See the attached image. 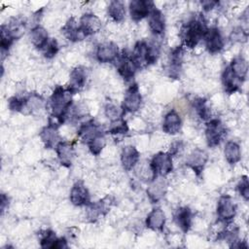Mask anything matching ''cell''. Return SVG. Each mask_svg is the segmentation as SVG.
<instances>
[{"mask_svg": "<svg viewBox=\"0 0 249 249\" xmlns=\"http://www.w3.org/2000/svg\"><path fill=\"white\" fill-rule=\"evenodd\" d=\"M73 94L74 93L68 88H63L62 86H57L53 89L47 105L51 113L50 124L58 127V125L67 119L68 111L73 104Z\"/></svg>", "mask_w": 249, "mask_h": 249, "instance_id": "cell-1", "label": "cell"}, {"mask_svg": "<svg viewBox=\"0 0 249 249\" xmlns=\"http://www.w3.org/2000/svg\"><path fill=\"white\" fill-rule=\"evenodd\" d=\"M207 28L206 21L201 15L191 18L181 27L180 35L183 41V47L194 49L203 39Z\"/></svg>", "mask_w": 249, "mask_h": 249, "instance_id": "cell-2", "label": "cell"}, {"mask_svg": "<svg viewBox=\"0 0 249 249\" xmlns=\"http://www.w3.org/2000/svg\"><path fill=\"white\" fill-rule=\"evenodd\" d=\"M130 55L138 69L144 68L157 61L160 55V45L155 41L150 43L144 40L138 41Z\"/></svg>", "mask_w": 249, "mask_h": 249, "instance_id": "cell-3", "label": "cell"}, {"mask_svg": "<svg viewBox=\"0 0 249 249\" xmlns=\"http://www.w3.org/2000/svg\"><path fill=\"white\" fill-rule=\"evenodd\" d=\"M149 165L154 179L158 177H164L173 169L172 156L166 152H159L152 158Z\"/></svg>", "mask_w": 249, "mask_h": 249, "instance_id": "cell-4", "label": "cell"}, {"mask_svg": "<svg viewBox=\"0 0 249 249\" xmlns=\"http://www.w3.org/2000/svg\"><path fill=\"white\" fill-rule=\"evenodd\" d=\"M226 134V127L221 120L211 119L207 122L205 127V137L209 147L218 146Z\"/></svg>", "mask_w": 249, "mask_h": 249, "instance_id": "cell-5", "label": "cell"}, {"mask_svg": "<svg viewBox=\"0 0 249 249\" xmlns=\"http://www.w3.org/2000/svg\"><path fill=\"white\" fill-rule=\"evenodd\" d=\"M217 217L221 222H231L236 214V204L232 200L231 196L223 195L218 199L217 203Z\"/></svg>", "mask_w": 249, "mask_h": 249, "instance_id": "cell-6", "label": "cell"}, {"mask_svg": "<svg viewBox=\"0 0 249 249\" xmlns=\"http://www.w3.org/2000/svg\"><path fill=\"white\" fill-rule=\"evenodd\" d=\"M141 104H142V95L139 91V88L136 84H133L126 89L121 107L124 110V114L126 112L133 113L140 109Z\"/></svg>", "mask_w": 249, "mask_h": 249, "instance_id": "cell-7", "label": "cell"}, {"mask_svg": "<svg viewBox=\"0 0 249 249\" xmlns=\"http://www.w3.org/2000/svg\"><path fill=\"white\" fill-rule=\"evenodd\" d=\"M204 43H205V48L209 53H220L225 45L224 38L221 34V31L218 27H208L204 37H203Z\"/></svg>", "mask_w": 249, "mask_h": 249, "instance_id": "cell-8", "label": "cell"}, {"mask_svg": "<svg viewBox=\"0 0 249 249\" xmlns=\"http://www.w3.org/2000/svg\"><path fill=\"white\" fill-rule=\"evenodd\" d=\"M155 8V4L149 0H132L129 2V16L133 21H140L148 18L151 11Z\"/></svg>", "mask_w": 249, "mask_h": 249, "instance_id": "cell-9", "label": "cell"}, {"mask_svg": "<svg viewBox=\"0 0 249 249\" xmlns=\"http://www.w3.org/2000/svg\"><path fill=\"white\" fill-rule=\"evenodd\" d=\"M117 60V70L122 78L125 81H129L133 79L136 70L138 69L135 65L132 57L130 54L123 52L119 54Z\"/></svg>", "mask_w": 249, "mask_h": 249, "instance_id": "cell-10", "label": "cell"}, {"mask_svg": "<svg viewBox=\"0 0 249 249\" xmlns=\"http://www.w3.org/2000/svg\"><path fill=\"white\" fill-rule=\"evenodd\" d=\"M119 54L120 53L118 46L111 41L99 44L95 52V57L101 63L112 62L118 58Z\"/></svg>", "mask_w": 249, "mask_h": 249, "instance_id": "cell-11", "label": "cell"}, {"mask_svg": "<svg viewBox=\"0 0 249 249\" xmlns=\"http://www.w3.org/2000/svg\"><path fill=\"white\" fill-rule=\"evenodd\" d=\"M79 27L83 34L87 37L97 33L102 27V22L96 15L87 13L81 17L79 20Z\"/></svg>", "mask_w": 249, "mask_h": 249, "instance_id": "cell-12", "label": "cell"}, {"mask_svg": "<svg viewBox=\"0 0 249 249\" xmlns=\"http://www.w3.org/2000/svg\"><path fill=\"white\" fill-rule=\"evenodd\" d=\"M70 201L76 206L89 205L90 203V195L83 181H77L70 191Z\"/></svg>", "mask_w": 249, "mask_h": 249, "instance_id": "cell-13", "label": "cell"}, {"mask_svg": "<svg viewBox=\"0 0 249 249\" xmlns=\"http://www.w3.org/2000/svg\"><path fill=\"white\" fill-rule=\"evenodd\" d=\"M207 160H208V156L206 152L196 148L193 150L191 154L188 156L186 160V165L192 168L196 175H199L202 172L207 162Z\"/></svg>", "mask_w": 249, "mask_h": 249, "instance_id": "cell-14", "label": "cell"}, {"mask_svg": "<svg viewBox=\"0 0 249 249\" xmlns=\"http://www.w3.org/2000/svg\"><path fill=\"white\" fill-rule=\"evenodd\" d=\"M183 56H184L183 45L177 46L176 48L170 51L169 58H168V68H167L170 77L178 78L180 76Z\"/></svg>", "mask_w": 249, "mask_h": 249, "instance_id": "cell-15", "label": "cell"}, {"mask_svg": "<svg viewBox=\"0 0 249 249\" xmlns=\"http://www.w3.org/2000/svg\"><path fill=\"white\" fill-rule=\"evenodd\" d=\"M87 77H88V72L87 68L84 66H76L75 68L72 69L70 76H69V84L67 88L73 92L76 93L79 90H81L87 82Z\"/></svg>", "mask_w": 249, "mask_h": 249, "instance_id": "cell-16", "label": "cell"}, {"mask_svg": "<svg viewBox=\"0 0 249 249\" xmlns=\"http://www.w3.org/2000/svg\"><path fill=\"white\" fill-rule=\"evenodd\" d=\"M55 153L57 155L59 162L66 167L71 166L73 159L75 157L74 144L70 141H60L55 147Z\"/></svg>", "mask_w": 249, "mask_h": 249, "instance_id": "cell-17", "label": "cell"}, {"mask_svg": "<svg viewBox=\"0 0 249 249\" xmlns=\"http://www.w3.org/2000/svg\"><path fill=\"white\" fill-rule=\"evenodd\" d=\"M101 133L103 132L100 126L94 122V120H89L86 123L82 124L77 132L78 137L87 144Z\"/></svg>", "mask_w": 249, "mask_h": 249, "instance_id": "cell-18", "label": "cell"}, {"mask_svg": "<svg viewBox=\"0 0 249 249\" xmlns=\"http://www.w3.org/2000/svg\"><path fill=\"white\" fill-rule=\"evenodd\" d=\"M148 25L150 31L156 35L160 36L165 30V18L162 12L156 7L151 11L148 16Z\"/></svg>", "mask_w": 249, "mask_h": 249, "instance_id": "cell-19", "label": "cell"}, {"mask_svg": "<svg viewBox=\"0 0 249 249\" xmlns=\"http://www.w3.org/2000/svg\"><path fill=\"white\" fill-rule=\"evenodd\" d=\"M182 127V120L180 115L175 110L168 111L162 122V130L166 134L175 135L177 134Z\"/></svg>", "mask_w": 249, "mask_h": 249, "instance_id": "cell-20", "label": "cell"}, {"mask_svg": "<svg viewBox=\"0 0 249 249\" xmlns=\"http://www.w3.org/2000/svg\"><path fill=\"white\" fill-rule=\"evenodd\" d=\"M139 159H140V154L134 146L127 145L124 147V149L122 150L121 163L124 170L129 171L133 169L138 163Z\"/></svg>", "mask_w": 249, "mask_h": 249, "instance_id": "cell-21", "label": "cell"}, {"mask_svg": "<svg viewBox=\"0 0 249 249\" xmlns=\"http://www.w3.org/2000/svg\"><path fill=\"white\" fill-rule=\"evenodd\" d=\"M40 138L47 149L55 148L56 145L61 141L57 131V126L50 123L40 131Z\"/></svg>", "mask_w": 249, "mask_h": 249, "instance_id": "cell-22", "label": "cell"}, {"mask_svg": "<svg viewBox=\"0 0 249 249\" xmlns=\"http://www.w3.org/2000/svg\"><path fill=\"white\" fill-rule=\"evenodd\" d=\"M166 193V183L162 177H158L152 180V183L147 189V195L149 199L153 203L160 201Z\"/></svg>", "mask_w": 249, "mask_h": 249, "instance_id": "cell-23", "label": "cell"}, {"mask_svg": "<svg viewBox=\"0 0 249 249\" xmlns=\"http://www.w3.org/2000/svg\"><path fill=\"white\" fill-rule=\"evenodd\" d=\"M62 34L66 37L67 40L71 42H78L86 38L79 27V23L74 18H70L61 28Z\"/></svg>", "mask_w": 249, "mask_h": 249, "instance_id": "cell-24", "label": "cell"}, {"mask_svg": "<svg viewBox=\"0 0 249 249\" xmlns=\"http://www.w3.org/2000/svg\"><path fill=\"white\" fill-rule=\"evenodd\" d=\"M165 224V214L160 208H154L146 218V227L152 231H162Z\"/></svg>", "mask_w": 249, "mask_h": 249, "instance_id": "cell-25", "label": "cell"}, {"mask_svg": "<svg viewBox=\"0 0 249 249\" xmlns=\"http://www.w3.org/2000/svg\"><path fill=\"white\" fill-rule=\"evenodd\" d=\"M229 67L232 74L240 83H242L246 79L248 72V63L243 56L238 55L232 58Z\"/></svg>", "mask_w": 249, "mask_h": 249, "instance_id": "cell-26", "label": "cell"}, {"mask_svg": "<svg viewBox=\"0 0 249 249\" xmlns=\"http://www.w3.org/2000/svg\"><path fill=\"white\" fill-rule=\"evenodd\" d=\"M175 223L176 225L184 231L187 232L191 227H192V223H193V212L192 210L187 207V206H183L180 207L176 214H175Z\"/></svg>", "mask_w": 249, "mask_h": 249, "instance_id": "cell-27", "label": "cell"}, {"mask_svg": "<svg viewBox=\"0 0 249 249\" xmlns=\"http://www.w3.org/2000/svg\"><path fill=\"white\" fill-rule=\"evenodd\" d=\"M1 27H3L14 40H17L23 34L25 22L20 18H12L7 23L2 24Z\"/></svg>", "mask_w": 249, "mask_h": 249, "instance_id": "cell-28", "label": "cell"}, {"mask_svg": "<svg viewBox=\"0 0 249 249\" xmlns=\"http://www.w3.org/2000/svg\"><path fill=\"white\" fill-rule=\"evenodd\" d=\"M87 206V217L90 221L97 220L100 216H104L109 211V201H106V198L89 203Z\"/></svg>", "mask_w": 249, "mask_h": 249, "instance_id": "cell-29", "label": "cell"}, {"mask_svg": "<svg viewBox=\"0 0 249 249\" xmlns=\"http://www.w3.org/2000/svg\"><path fill=\"white\" fill-rule=\"evenodd\" d=\"M29 38L32 45L39 50H42L50 39L47 30L41 25H36L30 30Z\"/></svg>", "mask_w": 249, "mask_h": 249, "instance_id": "cell-30", "label": "cell"}, {"mask_svg": "<svg viewBox=\"0 0 249 249\" xmlns=\"http://www.w3.org/2000/svg\"><path fill=\"white\" fill-rule=\"evenodd\" d=\"M108 17L114 21V22H122L124 19L125 17V6L123 1L119 0H113L109 3L108 9H107Z\"/></svg>", "mask_w": 249, "mask_h": 249, "instance_id": "cell-31", "label": "cell"}, {"mask_svg": "<svg viewBox=\"0 0 249 249\" xmlns=\"http://www.w3.org/2000/svg\"><path fill=\"white\" fill-rule=\"evenodd\" d=\"M222 83H223L225 91L229 94L233 93L239 89L240 82L232 74L229 66H226V68L222 73Z\"/></svg>", "mask_w": 249, "mask_h": 249, "instance_id": "cell-32", "label": "cell"}, {"mask_svg": "<svg viewBox=\"0 0 249 249\" xmlns=\"http://www.w3.org/2000/svg\"><path fill=\"white\" fill-rule=\"evenodd\" d=\"M224 156L230 164H235L241 160L240 146L235 141H228L224 148Z\"/></svg>", "mask_w": 249, "mask_h": 249, "instance_id": "cell-33", "label": "cell"}, {"mask_svg": "<svg viewBox=\"0 0 249 249\" xmlns=\"http://www.w3.org/2000/svg\"><path fill=\"white\" fill-rule=\"evenodd\" d=\"M193 105H194V108H195L196 114L198 115V117L201 120L208 121L210 119L211 111L207 105V101L205 98H202V97L196 98L193 101Z\"/></svg>", "mask_w": 249, "mask_h": 249, "instance_id": "cell-34", "label": "cell"}, {"mask_svg": "<svg viewBox=\"0 0 249 249\" xmlns=\"http://www.w3.org/2000/svg\"><path fill=\"white\" fill-rule=\"evenodd\" d=\"M90 153L93 155V156H98L103 148L105 147L106 145V139H105V136L103 133H101L100 135L96 136L94 139H92L89 143L87 144Z\"/></svg>", "mask_w": 249, "mask_h": 249, "instance_id": "cell-35", "label": "cell"}, {"mask_svg": "<svg viewBox=\"0 0 249 249\" xmlns=\"http://www.w3.org/2000/svg\"><path fill=\"white\" fill-rule=\"evenodd\" d=\"M105 115L111 122H113V121L122 119L124 115V112L122 109V107H119L112 103H108L105 106Z\"/></svg>", "mask_w": 249, "mask_h": 249, "instance_id": "cell-36", "label": "cell"}, {"mask_svg": "<svg viewBox=\"0 0 249 249\" xmlns=\"http://www.w3.org/2000/svg\"><path fill=\"white\" fill-rule=\"evenodd\" d=\"M108 131L110 134H113V135L125 134L128 131V126L126 122L122 118V119L111 122V125Z\"/></svg>", "mask_w": 249, "mask_h": 249, "instance_id": "cell-37", "label": "cell"}, {"mask_svg": "<svg viewBox=\"0 0 249 249\" xmlns=\"http://www.w3.org/2000/svg\"><path fill=\"white\" fill-rule=\"evenodd\" d=\"M58 49H59V47H58L57 41L53 38H50L49 41L47 42V44L42 48L41 51L43 53V55L46 58H53L57 53Z\"/></svg>", "mask_w": 249, "mask_h": 249, "instance_id": "cell-38", "label": "cell"}, {"mask_svg": "<svg viewBox=\"0 0 249 249\" xmlns=\"http://www.w3.org/2000/svg\"><path fill=\"white\" fill-rule=\"evenodd\" d=\"M56 240H57V237L55 233L53 231L48 230L42 234L40 244H41V247L43 248H53Z\"/></svg>", "mask_w": 249, "mask_h": 249, "instance_id": "cell-39", "label": "cell"}, {"mask_svg": "<svg viewBox=\"0 0 249 249\" xmlns=\"http://www.w3.org/2000/svg\"><path fill=\"white\" fill-rule=\"evenodd\" d=\"M237 191L245 201L249 199V181L246 175H243L239 180L237 184Z\"/></svg>", "mask_w": 249, "mask_h": 249, "instance_id": "cell-40", "label": "cell"}, {"mask_svg": "<svg viewBox=\"0 0 249 249\" xmlns=\"http://www.w3.org/2000/svg\"><path fill=\"white\" fill-rule=\"evenodd\" d=\"M231 40L237 42H245L247 40V33L242 27H237L231 33Z\"/></svg>", "mask_w": 249, "mask_h": 249, "instance_id": "cell-41", "label": "cell"}, {"mask_svg": "<svg viewBox=\"0 0 249 249\" xmlns=\"http://www.w3.org/2000/svg\"><path fill=\"white\" fill-rule=\"evenodd\" d=\"M200 4H201L202 9H203L204 11L208 12V11L212 10L213 8H215V7L219 4V2H218V1H209V0H208V1H201Z\"/></svg>", "mask_w": 249, "mask_h": 249, "instance_id": "cell-42", "label": "cell"}, {"mask_svg": "<svg viewBox=\"0 0 249 249\" xmlns=\"http://www.w3.org/2000/svg\"><path fill=\"white\" fill-rule=\"evenodd\" d=\"M68 245H67V241L64 237H61V238H57L55 244H54V247L53 248H56V249H62V248H67Z\"/></svg>", "mask_w": 249, "mask_h": 249, "instance_id": "cell-43", "label": "cell"}, {"mask_svg": "<svg viewBox=\"0 0 249 249\" xmlns=\"http://www.w3.org/2000/svg\"><path fill=\"white\" fill-rule=\"evenodd\" d=\"M9 205V198L5 194L1 195V210L2 212L5 211V208Z\"/></svg>", "mask_w": 249, "mask_h": 249, "instance_id": "cell-44", "label": "cell"}]
</instances>
